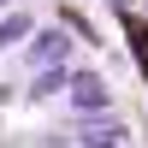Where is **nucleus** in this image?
<instances>
[{
    "instance_id": "6",
    "label": "nucleus",
    "mask_w": 148,
    "mask_h": 148,
    "mask_svg": "<svg viewBox=\"0 0 148 148\" xmlns=\"http://www.w3.org/2000/svg\"><path fill=\"white\" fill-rule=\"evenodd\" d=\"M107 6H119V12H125V6H130V0H107Z\"/></svg>"
},
{
    "instance_id": "3",
    "label": "nucleus",
    "mask_w": 148,
    "mask_h": 148,
    "mask_svg": "<svg viewBox=\"0 0 148 148\" xmlns=\"http://www.w3.org/2000/svg\"><path fill=\"white\" fill-rule=\"evenodd\" d=\"M59 89H71V71H65V65H47V71H36V83H30V101H53Z\"/></svg>"
},
{
    "instance_id": "4",
    "label": "nucleus",
    "mask_w": 148,
    "mask_h": 148,
    "mask_svg": "<svg viewBox=\"0 0 148 148\" xmlns=\"http://www.w3.org/2000/svg\"><path fill=\"white\" fill-rule=\"evenodd\" d=\"M119 18H125V36H130V47H136V65H142V77H148V24L136 18V12H119Z\"/></svg>"
},
{
    "instance_id": "5",
    "label": "nucleus",
    "mask_w": 148,
    "mask_h": 148,
    "mask_svg": "<svg viewBox=\"0 0 148 148\" xmlns=\"http://www.w3.org/2000/svg\"><path fill=\"white\" fill-rule=\"evenodd\" d=\"M36 36V24H30V12H12V18H0V53H6L12 42H30Z\"/></svg>"
},
{
    "instance_id": "7",
    "label": "nucleus",
    "mask_w": 148,
    "mask_h": 148,
    "mask_svg": "<svg viewBox=\"0 0 148 148\" xmlns=\"http://www.w3.org/2000/svg\"><path fill=\"white\" fill-rule=\"evenodd\" d=\"M0 6H6V0H0Z\"/></svg>"
},
{
    "instance_id": "1",
    "label": "nucleus",
    "mask_w": 148,
    "mask_h": 148,
    "mask_svg": "<svg viewBox=\"0 0 148 148\" xmlns=\"http://www.w3.org/2000/svg\"><path fill=\"white\" fill-rule=\"evenodd\" d=\"M71 113H107V101H113V89H107L101 71H71Z\"/></svg>"
},
{
    "instance_id": "2",
    "label": "nucleus",
    "mask_w": 148,
    "mask_h": 148,
    "mask_svg": "<svg viewBox=\"0 0 148 148\" xmlns=\"http://www.w3.org/2000/svg\"><path fill=\"white\" fill-rule=\"evenodd\" d=\"M65 53H71V36H65V30H36L30 42H24V59H30L36 71H47V65H65Z\"/></svg>"
}]
</instances>
